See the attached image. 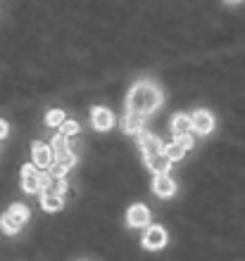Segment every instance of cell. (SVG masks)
<instances>
[{"label": "cell", "instance_id": "1", "mask_svg": "<svg viewBox=\"0 0 245 261\" xmlns=\"http://www.w3.org/2000/svg\"><path fill=\"white\" fill-rule=\"evenodd\" d=\"M162 90L157 88L155 83L150 81H138L133 88L129 90V97H126V112H136V114H152V112L162 105Z\"/></svg>", "mask_w": 245, "mask_h": 261}, {"label": "cell", "instance_id": "2", "mask_svg": "<svg viewBox=\"0 0 245 261\" xmlns=\"http://www.w3.org/2000/svg\"><path fill=\"white\" fill-rule=\"evenodd\" d=\"M138 145H141V152H143L145 159L155 157V154H162L164 152L162 140H160L155 133H150V130H145V128L138 133Z\"/></svg>", "mask_w": 245, "mask_h": 261}, {"label": "cell", "instance_id": "3", "mask_svg": "<svg viewBox=\"0 0 245 261\" xmlns=\"http://www.w3.org/2000/svg\"><path fill=\"white\" fill-rule=\"evenodd\" d=\"M21 188H24V193H29V195H34L41 190V169L36 164L21 166Z\"/></svg>", "mask_w": 245, "mask_h": 261}, {"label": "cell", "instance_id": "4", "mask_svg": "<svg viewBox=\"0 0 245 261\" xmlns=\"http://www.w3.org/2000/svg\"><path fill=\"white\" fill-rule=\"evenodd\" d=\"M31 159H34V164L41 169V171H48L50 166L55 164V154H53V147L43 143H34L31 145Z\"/></svg>", "mask_w": 245, "mask_h": 261}, {"label": "cell", "instance_id": "5", "mask_svg": "<svg viewBox=\"0 0 245 261\" xmlns=\"http://www.w3.org/2000/svg\"><path fill=\"white\" fill-rule=\"evenodd\" d=\"M191 121H193V130L200 133V136H207V133L214 130V117H212V112H207V110L193 112Z\"/></svg>", "mask_w": 245, "mask_h": 261}, {"label": "cell", "instance_id": "6", "mask_svg": "<svg viewBox=\"0 0 245 261\" xmlns=\"http://www.w3.org/2000/svg\"><path fill=\"white\" fill-rule=\"evenodd\" d=\"M126 223L131 228H148L150 223V209L145 204H133L126 212Z\"/></svg>", "mask_w": 245, "mask_h": 261}, {"label": "cell", "instance_id": "7", "mask_svg": "<svg viewBox=\"0 0 245 261\" xmlns=\"http://www.w3.org/2000/svg\"><path fill=\"white\" fill-rule=\"evenodd\" d=\"M167 245V233L162 226H148L143 233V247L145 249H162Z\"/></svg>", "mask_w": 245, "mask_h": 261}, {"label": "cell", "instance_id": "8", "mask_svg": "<svg viewBox=\"0 0 245 261\" xmlns=\"http://www.w3.org/2000/svg\"><path fill=\"white\" fill-rule=\"evenodd\" d=\"M91 124L98 130H109L115 126V114L107 107H93L91 110Z\"/></svg>", "mask_w": 245, "mask_h": 261}, {"label": "cell", "instance_id": "9", "mask_svg": "<svg viewBox=\"0 0 245 261\" xmlns=\"http://www.w3.org/2000/svg\"><path fill=\"white\" fill-rule=\"evenodd\" d=\"M152 193H155L157 197L167 199L176 193V183H174V178H169L167 173H160V176H155V180H152Z\"/></svg>", "mask_w": 245, "mask_h": 261}, {"label": "cell", "instance_id": "10", "mask_svg": "<svg viewBox=\"0 0 245 261\" xmlns=\"http://www.w3.org/2000/svg\"><path fill=\"white\" fill-rule=\"evenodd\" d=\"M143 124H145V117L143 114H136V112H126L122 119V128L129 136H138L143 130Z\"/></svg>", "mask_w": 245, "mask_h": 261}, {"label": "cell", "instance_id": "11", "mask_svg": "<svg viewBox=\"0 0 245 261\" xmlns=\"http://www.w3.org/2000/svg\"><path fill=\"white\" fill-rule=\"evenodd\" d=\"M191 130H193V121L188 114H174V117H171V133H174V138L186 136V133H191Z\"/></svg>", "mask_w": 245, "mask_h": 261}, {"label": "cell", "instance_id": "12", "mask_svg": "<svg viewBox=\"0 0 245 261\" xmlns=\"http://www.w3.org/2000/svg\"><path fill=\"white\" fill-rule=\"evenodd\" d=\"M145 164H148V169L152 173H169V169H171V159L167 157V154H155V157H150V159H145Z\"/></svg>", "mask_w": 245, "mask_h": 261}, {"label": "cell", "instance_id": "13", "mask_svg": "<svg viewBox=\"0 0 245 261\" xmlns=\"http://www.w3.org/2000/svg\"><path fill=\"white\" fill-rule=\"evenodd\" d=\"M50 147H53L55 162H60V159H67L69 154H72V150H69V143H67V136H62V133L53 136V143H50Z\"/></svg>", "mask_w": 245, "mask_h": 261}, {"label": "cell", "instance_id": "14", "mask_svg": "<svg viewBox=\"0 0 245 261\" xmlns=\"http://www.w3.org/2000/svg\"><path fill=\"white\" fill-rule=\"evenodd\" d=\"M41 206L46 209V212H60L62 206H64V199H62V195L43 193L41 195Z\"/></svg>", "mask_w": 245, "mask_h": 261}, {"label": "cell", "instance_id": "15", "mask_svg": "<svg viewBox=\"0 0 245 261\" xmlns=\"http://www.w3.org/2000/svg\"><path fill=\"white\" fill-rule=\"evenodd\" d=\"M7 214H10V216L19 223V226H24V223L29 221V206L27 204H19V202L10 206V209H7Z\"/></svg>", "mask_w": 245, "mask_h": 261}, {"label": "cell", "instance_id": "16", "mask_svg": "<svg viewBox=\"0 0 245 261\" xmlns=\"http://www.w3.org/2000/svg\"><path fill=\"white\" fill-rule=\"evenodd\" d=\"M164 154H167L171 162H179V159H184L186 150L179 143H169V145H164Z\"/></svg>", "mask_w": 245, "mask_h": 261}, {"label": "cell", "instance_id": "17", "mask_svg": "<svg viewBox=\"0 0 245 261\" xmlns=\"http://www.w3.org/2000/svg\"><path fill=\"white\" fill-rule=\"evenodd\" d=\"M64 121H67V119H64V112L62 110H50L48 114H46V124L53 126V128L55 126H62Z\"/></svg>", "mask_w": 245, "mask_h": 261}, {"label": "cell", "instance_id": "18", "mask_svg": "<svg viewBox=\"0 0 245 261\" xmlns=\"http://www.w3.org/2000/svg\"><path fill=\"white\" fill-rule=\"evenodd\" d=\"M46 193H55V195H62V197H64V193H67V180H64V178H55L53 186H50Z\"/></svg>", "mask_w": 245, "mask_h": 261}, {"label": "cell", "instance_id": "19", "mask_svg": "<svg viewBox=\"0 0 245 261\" xmlns=\"http://www.w3.org/2000/svg\"><path fill=\"white\" fill-rule=\"evenodd\" d=\"M60 133L62 136H76V133H79V124H76V121H64V124L60 126Z\"/></svg>", "mask_w": 245, "mask_h": 261}, {"label": "cell", "instance_id": "20", "mask_svg": "<svg viewBox=\"0 0 245 261\" xmlns=\"http://www.w3.org/2000/svg\"><path fill=\"white\" fill-rule=\"evenodd\" d=\"M174 143H179V145H181V147H184V150H191V147H193V143H195V140H193V136H191V133H186V136H176V138H174Z\"/></svg>", "mask_w": 245, "mask_h": 261}, {"label": "cell", "instance_id": "21", "mask_svg": "<svg viewBox=\"0 0 245 261\" xmlns=\"http://www.w3.org/2000/svg\"><path fill=\"white\" fill-rule=\"evenodd\" d=\"M7 130H10V126H7V121H3V119H0V140H3V138L7 136Z\"/></svg>", "mask_w": 245, "mask_h": 261}, {"label": "cell", "instance_id": "22", "mask_svg": "<svg viewBox=\"0 0 245 261\" xmlns=\"http://www.w3.org/2000/svg\"><path fill=\"white\" fill-rule=\"evenodd\" d=\"M229 3H238V0H229Z\"/></svg>", "mask_w": 245, "mask_h": 261}]
</instances>
